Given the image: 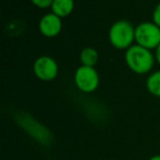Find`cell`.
<instances>
[{"instance_id":"1","label":"cell","mask_w":160,"mask_h":160,"mask_svg":"<svg viewBox=\"0 0 160 160\" xmlns=\"http://www.w3.org/2000/svg\"><path fill=\"white\" fill-rule=\"evenodd\" d=\"M125 60L128 68L137 74H145L154 67V56L149 49L133 45L126 50Z\"/></svg>"},{"instance_id":"2","label":"cell","mask_w":160,"mask_h":160,"mask_svg":"<svg viewBox=\"0 0 160 160\" xmlns=\"http://www.w3.org/2000/svg\"><path fill=\"white\" fill-rule=\"evenodd\" d=\"M111 44L118 49L130 48L135 39V28L128 21L121 20L112 25L109 33Z\"/></svg>"},{"instance_id":"3","label":"cell","mask_w":160,"mask_h":160,"mask_svg":"<svg viewBox=\"0 0 160 160\" xmlns=\"http://www.w3.org/2000/svg\"><path fill=\"white\" fill-rule=\"evenodd\" d=\"M135 40L146 49H154L160 45V28L155 23L144 22L135 28Z\"/></svg>"},{"instance_id":"4","label":"cell","mask_w":160,"mask_h":160,"mask_svg":"<svg viewBox=\"0 0 160 160\" xmlns=\"http://www.w3.org/2000/svg\"><path fill=\"white\" fill-rule=\"evenodd\" d=\"M76 86L83 93H92L99 86V74L94 68L81 65L75 73Z\"/></svg>"},{"instance_id":"5","label":"cell","mask_w":160,"mask_h":160,"mask_svg":"<svg viewBox=\"0 0 160 160\" xmlns=\"http://www.w3.org/2000/svg\"><path fill=\"white\" fill-rule=\"evenodd\" d=\"M34 73L40 80L42 81H52L57 76L58 67L56 61L51 57L43 56L36 59L33 65Z\"/></svg>"},{"instance_id":"6","label":"cell","mask_w":160,"mask_h":160,"mask_svg":"<svg viewBox=\"0 0 160 160\" xmlns=\"http://www.w3.org/2000/svg\"><path fill=\"white\" fill-rule=\"evenodd\" d=\"M62 30V21L60 18L54 13L46 14L40 21V31L46 37H54L58 35Z\"/></svg>"},{"instance_id":"7","label":"cell","mask_w":160,"mask_h":160,"mask_svg":"<svg viewBox=\"0 0 160 160\" xmlns=\"http://www.w3.org/2000/svg\"><path fill=\"white\" fill-rule=\"evenodd\" d=\"M53 13L59 18H65L71 13L74 9V0H54L52 4Z\"/></svg>"},{"instance_id":"8","label":"cell","mask_w":160,"mask_h":160,"mask_svg":"<svg viewBox=\"0 0 160 160\" xmlns=\"http://www.w3.org/2000/svg\"><path fill=\"white\" fill-rule=\"evenodd\" d=\"M98 52H97L96 49L93 48H85L80 53V60L82 65H86V67H91L93 68L94 65L98 62Z\"/></svg>"},{"instance_id":"9","label":"cell","mask_w":160,"mask_h":160,"mask_svg":"<svg viewBox=\"0 0 160 160\" xmlns=\"http://www.w3.org/2000/svg\"><path fill=\"white\" fill-rule=\"evenodd\" d=\"M147 89L152 95L160 97V71L152 73L147 78Z\"/></svg>"},{"instance_id":"10","label":"cell","mask_w":160,"mask_h":160,"mask_svg":"<svg viewBox=\"0 0 160 160\" xmlns=\"http://www.w3.org/2000/svg\"><path fill=\"white\" fill-rule=\"evenodd\" d=\"M31 1L39 8H47V7H52L54 0H31Z\"/></svg>"},{"instance_id":"11","label":"cell","mask_w":160,"mask_h":160,"mask_svg":"<svg viewBox=\"0 0 160 160\" xmlns=\"http://www.w3.org/2000/svg\"><path fill=\"white\" fill-rule=\"evenodd\" d=\"M152 19H154V23L160 28V3L155 9L154 14H152Z\"/></svg>"},{"instance_id":"12","label":"cell","mask_w":160,"mask_h":160,"mask_svg":"<svg viewBox=\"0 0 160 160\" xmlns=\"http://www.w3.org/2000/svg\"><path fill=\"white\" fill-rule=\"evenodd\" d=\"M156 58H157V60H158V63L160 64V45L156 49Z\"/></svg>"},{"instance_id":"13","label":"cell","mask_w":160,"mask_h":160,"mask_svg":"<svg viewBox=\"0 0 160 160\" xmlns=\"http://www.w3.org/2000/svg\"><path fill=\"white\" fill-rule=\"evenodd\" d=\"M149 160H160V155H156V156H152Z\"/></svg>"}]
</instances>
